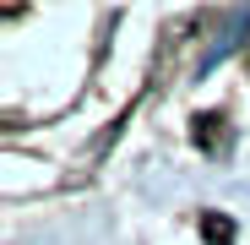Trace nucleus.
<instances>
[{
	"label": "nucleus",
	"instance_id": "1",
	"mask_svg": "<svg viewBox=\"0 0 250 245\" xmlns=\"http://www.w3.org/2000/svg\"><path fill=\"white\" fill-rule=\"evenodd\" d=\"M201 240H207V245H234V218H223V213H201Z\"/></svg>",
	"mask_w": 250,
	"mask_h": 245
},
{
	"label": "nucleus",
	"instance_id": "2",
	"mask_svg": "<svg viewBox=\"0 0 250 245\" xmlns=\"http://www.w3.org/2000/svg\"><path fill=\"white\" fill-rule=\"evenodd\" d=\"M196 147H218L223 142V114H196Z\"/></svg>",
	"mask_w": 250,
	"mask_h": 245
}]
</instances>
